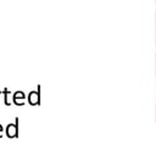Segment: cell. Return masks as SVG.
Instances as JSON below:
<instances>
[{"instance_id":"cell-1","label":"cell","mask_w":156,"mask_h":145,"mask_svg":"<svg viewBox=\"0 0 156 145\" xmlns=\"http://www.w3.org/2000/svg\"><path fill=\"white\" fill-rule=\"evenodd\" d=\"M6 135L10 139L18 136V118L17 117H16V122L15 123L7 124V127H6Z\"/></svg>"},{"instance_id":"cell-2","label":"cell","mask_w":156,"mask_h":145,"mask_svg":"<svg viewBox=\"0 0 156 145\" xmlns=\"http://www.w3.org/2000/svg\"><path fill=\"white\" fill-rule=\"evenodd\" d=\"M24 97V95H23V93L22 91H17V93H15L13 94V102L16 104V105H18V106H21L20 105V99H23Z\"/></svg>"},{"instance_id":"cell-3","label":"cell","mask_w":156,"mask_h":145,"mask_svg":"<svg viewBox=\"0 0 156 145\" xmlns=\"http://www.w3.org/2000/svg\"><path fill=\"white\" fill-rule=\"evenodd\" d=\"M29 102H30V104H33V105H34L35 102L38 104V94L30 93V94H29Z\"/></svg>"},{"instance_id":"cell-4","label":"cell","mask_w":156,"mask_h":145,"mask_svg":"<svg viewBox=\"0 0 156 145\" xmlns=\"http://www.w3.org/2000/svg\"><path fill=\"white\" fill-rule=\"evenodd\" d=\"M2 129H4V128H2V126L0 124V139L2 138V134H1V133H2Z\"/></svg>"}]
</instances>
